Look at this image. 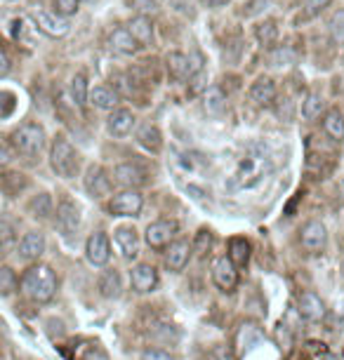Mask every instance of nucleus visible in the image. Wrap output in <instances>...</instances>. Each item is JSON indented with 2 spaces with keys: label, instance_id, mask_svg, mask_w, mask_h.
I'll use <instances>...</instances> for the list:
<instances>
[{
  "label": "nucleus",
  "instance_id": "1",
  "mask_svg": "<svg viewBox=\"0 0 344 360\" xmlns=\"http://www.w3.org/2000/svg\"><path fill=\"white\" fill-rule=\"evenodd\" d=\"M57 290H59V278L55 271H52V266L38 262L24 271L22 292L31 299V302H36V304L52 302L57 295Z\"/></svg>",
  "mask_w": 344,
  "mask_h": 360
},
{
  "label": "nucleus",
  "instance_id": "2",
  "mask_svg": "<svg viewBox=\"0 0 344 360\" xmlns=\"http://www.w3.org/2000/svg\"><path fill=\"white\" fill-rule=\"evenodd\" d=\"M269 169V162L265 155H246L234 169V176L229 181V188L234 191H243V188H253L265 179Z\"/></svg>",
  "mask_w": 344,
  "mask_h": 360
},
{
  "label": "nucleus",
  "instance_id": "3",
  "mask_svg": "<svg viewBox=\"0 0 344 360\" xmlns=\"http://www.w3.org/2000/svg\"><path fill=\"white\" fill-rule=\"evenodd\" d=\"M50 165H52V169H55V174L62 176V179H73V176L78 174V167H80L78 153L64 137H57L55 141H52Z\"/></svg>",
  "mask_w": 344,
  "mask_h": 360
},
{
  "label": "nucleus",
  "instance_id": "4",
  "mask_svg": "<svg viewBox=\"0 0 344 360\" xmlns=\"http://www.w3.org/2000/svg\"><path fill=\"white\" fill-rule=\"evenodd\" d=\"M10 141L17 153L36 155V153H40V148L45 146V130L38 123H26L12 132Z\"/></svg>",
  "mask_w": 344,
  "mask_h": 360
},
{
  "label": "nucleus",
  "instance_id": "5",
  "mask_svg": "<svg viewBox=\"0 0 344 360\" xmlns=\"http://www.w3.org/2000/svg\"><path fill=\"white\" fill-rule=\"evenodd\" d=\"M165 66H167V73H170L174 80H191L196 73L200 71V66H203V59H200L198 54L170 52L165 57Z\"/></svg>",
  "mask_w": 344,
  "mask_h": 360
},
{
  "label": "nucleus",
  "instance_id": "6",
  "mask_svg": "<svg viewBox=\"0 0 344 360\" xmlns=\"http://www.w3.org/2000/svg\"><path fill=\"white\" fill-rule=\"evenodd\" d=\"M174 236H177V221L172 219H158L144 231V240L151 250H165L170 243H174Z\"/></svg>",
  "mask_w": 344,
  "mask_h": 360
},
{
  "label": "nucleus",
  "instance_id": "7",
  "mask_svg": "<svg viewBox=\"0 0 344 360\" xmlns=\"http://www.w3.org/2000/svg\"><path fill=\"white\" fill-rule=\"evenodd\" d=\"M144 207V198L137 188H125V191L116 193L109 202V212L113 217H137Z\"/></svg>",
  "mask_w": 344,
  "mask_h": 360
},
{
  "label": "nucleus",
  "instance_id": "8",
  "mask_svg": "<svg viewBox=\"0 0 344 360\" xmlns=\"http://www.w3.org/2000/svg\"><path fill=\"white\" fill-rule=\"evenodd\" d=\"M33 19V24H36V29L38 31H43L45 36H50V38H64L66 33L71 31V26H69V19L62 17V15H52V12H45V10H36L31 15Z\"/></svg>",
  "mask_w": 344,
  "mask_h": 360
},
{
  "label": "nucleus",
  "instance_id": "9",
  "mask_svg": "<svg viewBox=\"0 0 344 360\" xmlns=\"http://www.w3.org/2000/svg\"><path fill=\"white\" fill-rule=\"evenodd\" d=\"M85 259L92 264V266L102 269L109 264L111 259V243H109V236L102 233V231H97V233H92L87 238L85 243Z\"/></svg>",
  "mask_w": 344,
  "mask_h": 360
},
{
  "label": "nucleus",
  "instance_id": "10",
  "mask_svg": "<svg viewBox=\"0 0 344 360\" xmlns=\"http://www.w3.org/2000/svg\"><path fill=\"white\" fill-rule=\"evenodd\" d=\"M80 226V207L69 198H62L57 205V229L64 238H71L78 233Z\"/></svg>",
  "mask_w": 344,
  "mask_h": 360
},
{
  "label": "nucleus",
  "instance_id": "11",
  "mask_svg": "<svg viewBox=\"0 0 344 360\" xmlns=\"http://www.w3.org/2000/svg\"><path fill=\"white\" fill-rule=\"evenodd\" d=\"M212 283L217 285L219 292H234L238 285V266L229 259V257H219L212 264Z\"/></svg>",
  "mask_w": 344,
  "mask_h": 360
},
{
  "label": "nucleus",
  "instance_id": "12",
  "mask_svg": "<svg viewBox=\"0 0 344 360\" xmlns=\"http://www.w3.org/2000/svg\"><path fill=\"white\" fill-rule=\"evenodd\" d=\"M300 240H302V248H305L307 252H312V255L321 252V250H326V245H328V229H326V224L319 221V219L307 221L305 226H302Z\"/></svg>",
  "mask_w": 344,
  "mask_h": 360
},
{
  "label": "nucleus",
  "instance_id": "13",
  "mask_svg": "<svg viewBox=\"0 0 344 360\" xmlns=\"http://www.w3.org/2000/svg\"><path fill=\"white\" fill-rule=\"evenodd\" d=\"M113 181L125 188H139L149 179H146V169L139 167L137 162H120V165H116V169H113Z\"/></svg>",
  "mask_w": 344,
  "mask_h": 360
},
{
  "label": "nucleus",
  "instance_id": "14",
  "mask_svg": "<svg viewBox=\"0 0 344 360\" xmlns=\"http://www.w3.org/2000/svg\"><path fill=\"white\" fill-rule=\"evenodd\" d=\"M113 188V179L104 172L99 165H90L85 172V191L92 195V198H104L109 195Z\"/></svg>",
  "mask_w": 344,
  "mask_h": 360
},
{
  "label": "nucleus",
  "instance_id": "15",
  "mask_svg": "<svg viewBox=\"0 0 344 360\" xmlns=\"http://www.w3.org/2000/svg\"><path fill=\"white\" fill-rule=\"evenodd\" d=\"M158 271L151 266V264H137L132 271H130V283H132V290L139 292V295H149L158 288Z\"/></svg>",
  "mask_w": 344,
  "mask_h": 360
},
{
  "label": "nucleus",
  "instance_id": "16",
  "mask_svg": "<svg viewBox=\"0 0 344 360\" xmlns=\"http://www.w3.org/2000/svg\"><path fill=\"white\" fill-rule=\"evenodd\" d=\"M298 311L309 323H321L328 314L326 304H323V299L316 295V292H302L298 299Z\"/></svg>",
  "mask_w": 344,
  "mask_h": 360
},
{
  "label": "nucleus",
  "instance_id": "17",
  "mask_svg": "<svg viewBox=\"0 0 344 360\" xmlns=\"http://www.w3.org/2000/svg\"><path fill=\"white\" fill-rule=\"evenodd\" d=\"M191 252H193V243H189V240H174V243H170V245L165 248V264H167V269L174 271V274L184 271L189 259H191Z\"/></svg>",
  "mask_w": 344,
  "mask_h": 360
},
{
  "label": "nucleus",
  "instance_id": "18",
  "mask_svg": "<svg viewBox=\"0 0 344 360\" xmlns=\"http://www.w3.org/2000/svg\"><path fill=\"white\" fill-rule=\"evenodd\" d=\"M17 252H19V257H22L24 262H38L40 257H43V252H45L43 233H38V231H29V233L19 240Z\"/></svg>",
  "mask_w": 344,
  "mask_h": 360
},
{
  "label": "nucleus",
  "instance_id": "19",
  "mask_svg": "<svg viewBox=\"0 0 344 360\" xmlns=\"http://www.w3.org/2000/svg\"><path fill=\"white\" fill-rule=\"evenodd\" d=\"M248 99L255 106H272L276 101V85L272 78H257L248 90Z\"/></svg>",
  "mask_w": 344,
  "mask_h": 360
},
{
  "label": "nucleus",
  "instance_id": "20",
  "mask_svg": "<svg viewBox=\"0 0 344 360\" xmlns=\"http://www.w3.org/2000/svg\"><path fill=\"white\" fill-rule=\"evenodd\" d=\"M132 127H134V115L127 108H113V113L106 120V130L113 137H125V134L132 132Z\"/></svg>",
  "mask_w": 344,
  "mask_h": 360
},
{
  "label": "nucleus",
  "instance_id": "21",
  "mask_svg": "<svg viewBox=\"0 0 344 360\" xmlns=\"http://www.w3.org/2000/svg\"><path fill=\"white\" fill-rule=\"evenodd\" d=\"M113 238H116V243H118V248L125 259H134V257L139 255V236L132 226L116 229L113 231Z\"/></svg>",
  "mask_w": 344,
  "mask_h": 360
},
{
  "label": "nucleus",
  "instance_id": "22",
  "mask_svg": "<svg viewBox=\"0 0 344 360\" xmlns=\"http://www.w3.org/2000/svg\"><path fill=\"white\" fill-rule=\"evenodd\" d=\"M109 45H111V50L113 52H118V54H125V57H130V54H134L139 50V40L132 36L130 29H116L111 33V38H109Z\"/></svg>",
  "mask_w": 344,
  "mask_h": 360
},
{
  "label": "nucleus",
  "instance_id": "23",
  "mask_svg": "<svg viewBox=\"0 0 344 360\" xmlns=\"http://www.w3.org/2000/svg\"><path fill=\"white\" fill-rule=\"evenodd\" d=\"M99 295L104 299H116L120 297V290H123V285H120V274L116 269H109L104 271L102 276H99Z\"/></svg>",
  "mask_w": 344,
  "mask_h": 360
},
{
  "label": "nucleus",
  "instance_id": "24",
  "mask_svg": "<svg viewBox=\"0 0 344 360\" xmlns=\"http://www.w3.org/2000/svg\"><path fill=\"white\" fill-rule=\"evenodd\" d=\"M227 257L238 269L248 266V262H250V243H248L246 238H231V240H229V252H227Z\"/></svg>",
  "mask_w": 344,
  "mask_h": 360
},
{
  "label": "nucleus",
  "instance_id": "25",
  "mask_svg": "<svg viewBox=\"0 0 344 360\" xmlns=\"http://www.w3.org/2000/svg\"><path fill=\"white\" fill-rule=\"evenodd\" d=\"M323 130L333 141H344V115L337 108H330L323 115Z\"/></svg>",
  "mask_w": 344,
  "mask_h": 360
},
{
  "label": "nucleus",
  "instance_id": "26",
  "mask_svg": "<svg viewBox=\"0 0 344 360\" xmlns=\"http://www.w3.org/2000/svg\"><path fill=\"white\" fill-rule=\"evenodd\" d=\"M137 139H139V144L146 148V151H153V153L160 151V146H163V134H160L158 127L151 125V123L139 127Z\"/></svg>",
  "mask_w": 344,
  "mask_h": 360
},
{
  "label": "nucleus",
  "instance_id": "27",
  "mask_svg": "<svg viewBox=\"0 0 344 360\" xmlns=\"http://www.w3.org/2000/svg\"><path fill=\"white\" fill-rule=\"evenodd\" d=\"M127 29H130L132 36L139 40V45H149L153 40V24L149 17H144V15L134 17L132 22L127 24Z\"/></svg>",
  "mask_w": 344,
  "mask_h": 360
},
{
  "label": "nucleus",
  "instance_id": "28",
  "mask_svg": "<svg viewBox=\"0 0 344 360\" xmlns=\"http://www.w3.org/2000/svg\"><path fill=\"white\" fill-rule=\"evenodd\" d=\"M90 101L97 108H106V111H113L118 104V92L113 90V87H106V85H99L94 87V90H90Z\"/></svg>",
  "mask_w": 344,
  "mask_h": 360
},
{
  "label": "nucleus",
  "instance_id": "29",
  "mask_svg": "<svg viewBox=\"0 0 344 360\" xmlns=\"http://www.w3.org/2000/svg\"><path fill=\"white\" fill-rule=\"evenodd\" d=\"M205 111L212 115H219L227 111V94L222 92V87H210L205 92Z\"/></svg>",
  "mask_w": 344,
  "mask_h": 360
},
{
  "label": "nucleus",
  "instance_id": "30",
  "mask_svg": "<svg viewBox=\"0 0 344 360\" xmlns=\"http://www.w3.org/2000/svg\"><path fill=\"white\" fill-rule=\"evenodd\" d=\"M323 108H326V101H323L319 92H309L307 99L302 101V115H305L307 120H316L323 113Z\"/></svg>",
  "mask_w": 344,
  "mask_h": 360
},
{
  "label": "nucleus",
  "instance_id": "31",
  "mask_svg": "<svg viewBox=\"0 0 344 360\" xmlns=\"http://www.w3.org/2000/svg\"><path fill=\"white\" fill-rule=\"evenodd\" d=\"M29 212L36 217V219H47L52 214V198L47 193H38L36 198H31L29 202Z\"/></svg>",
  "mask_w": 344,
  "mask_h": 360
},
{
  "label": "nucleus",
  "instance_id": "32",
  "mask_svg": "<svg viewBox=\"0 0 344 360\" xmlns=\"http://www.w3.org/2000/svg\"><path fill=\"white\" fill-rule=\"evenodd\" d=\"M71 99L76 101L78 106H85L87 99H90V90H87V78L85 73H78L71 80Z\"/></svg>",
  "mask_w": 344,
  "mask_h": 360
},
{
  "label": "nucleus",
  "instance_id": "33",
  "mask_svg": "<svg viewBox=\"0 0 344 360\" xmlns=\"http://www.w3.org/2000/svg\"><path fill=\"white\" fill-rule=\"evenodd\" d=\"M255 36L262 45H272L279 38V26H276L274 19H267V22H260L257 29H255Z\"/></svg>",
  "mask_w": 344,
  "mask_h": 360
},
{
  "label": "nucleus",
  "instance_id": "34",
  "mask_svg": "<svg viewBox=\"0 0 344 360\" xmlns=\"http://www.w3.org/2000/svg\"><path fill=\"white\" fill-rule=\"evenodd\" d=\"M17 288H19V278H17L15 271H12L10 266H3V269H0V295H3V297H10Z\"/></svg>",
  "mask_w": 344,
  "mask_h": 360
},
{
  "label": "nucleus",
  "instance_id": "35",
  "mask_svg": "<svg viewBox=\"0 0 344 360\" xmlns=\"http://www.w3.org/2000/svg\"><path fill=\"white\" fill-rule=\"evenodd\" d=\"M330 36H333V40L337 45H344V10H337L333 17H330Z\"/></svg>",
  "mask_w": 344,
  "mask_h": 360
},
{
  "label": "nucleus",
  "instance_id": "36",
  "mask_svg": "<svg viewBox=\"0 0 344 360\" xmlns=\"http://www.w3.org/2000/svg\"><path fill=\"white\" fill-rule=\"evenodd\" d=\"M3 184H5V191H8L10 195H15V193H19L26 186V176L17 174V172H8V174L3 176Z\"/></svg>",
  "mask_w": 344,
  "mask_h": 360
},
{
  "label": "nucleus",
  "instance_id": "37",
  "mask_svg": "<svg viewBox=\"0 0 344 360\" xmlns=\"http://www.w3.org/2000/svg\"><path fill=\"white\" fill-rule=\"evenodd\" d=\"M52 5H55V12L57 15H62V17H73L78 12V5H80V0H52Z\"/></svg>",
  "mask_w": 344,
  "mask_h": 360
},
{
  "label": "nucleus",
  "instance_id": "38",
  "mask_svg": "<svg viewBox=\"0 0 344 360\" xmlns=\"http://www.w3.org/2000/svg\"><path fill=\"white\" fill-rule=\"evenodd\" d=\"M210 245H212V233H210V231H205V229H200L198 236H196V240H193V252L196 255H205L208 250H210Z\"/></svg>",
  "mask_w": 344,
  "mask_h": 360
},
{
  "label": "nucleus",
  "instance_id": "39",
  "mask_svg": "<svg viewBox=\"0 0 344 360\" xmlns=\"http://www.w3.org/2000/svg\"><path fill=\"white\" fill-rule=\"evenodd\" d=\"M139 360H174V356L165 349H158V346H149V349L139 353Z\"/></svg>",
  "mask_w": 344,
  "mask_h": 360
},
{
  "label": "nucleus",
  "instance_id": "40",
  "mask_svg": "<svg viewBox=\"0 0 344 360\" xmlns=\"http://www.w3.org/2000/svg\"><path fill=\"white\" fill-rule=\"evenodd\" d=\"M205 360H236V356L231 353V349H229V346L217 344V346H212V349L208 351Z\"/></svg>",
  "mask_w": 344,
  "mask_h": 360
},
{
  "label": "nucleus",
  "instance_id": "41",
  "mask_svg": "<svg viewBox=\"0 0 344 360\" xmlns=\"http://www.w3.org/2000/svg\"><path fill=\"white\" fill-rule=\"evenodd\" d=\"M330 3H333V0H307V17L319 15V12L326 10Z\"/></svg>",
  "mask_w": 344,
  "mask_h": 360
},
{
  "label": "nucleus",
  "instance_id": "42",
  "mask_svg": "<svg viewBox=\"0 0 344 360\" xmlns=\"http://www.w3.org/2000/svg\"><path fill=\"white\" fill-rule=\"evenodd\" d=\"M290 59H293L290 50H276V52L269 54V62H272V66H283V64H288Z\"/></svg>",
  "mask_w": 344,
  "mask_h": 360
},
{
  "label": "nucleus",
  "instance_id": "43",
  "mask_svg": "<svg viewBox=\"0 0 344 360\" xmlns=\"http://www.w3.org/2000/svg\"><path fill=\"white\" fill-rule=\"evenodd\" d=\"M83 360H111V358L106 356L104 349H99V346H92V349H87L83 353Z\"/></svg>",
  "mask_w": 344,
  "mask_h": 360
},
{
  "label": "nucleus",
  "instance_id": "44",
  "mask_svg": "<svg viewBox=\"0 0 344 360\" xmlns=\"http://www.w3.org/2000/svg\"><path fill=\"white\" fill-rule=\"evenodd\" d=\"M0 236H3V248L8 250L10 243L15 240V236H12V224L10 221H3L0 224Z\"/></svg>",
  "mask_w": 344,
  "mask_h": 360
},
{
  "label": "nucleus",
  "instance_id": "45",
  "mask_svg": "<svg viewBox=\"0 0 344 360\" xmlns=\"http://www.w3.org/2000/svg\"><path fill=\"white\" fill-rule=\"evenodd\" d=\"M10 69H12V64H10V54H8V50H5V47H3V50H0V76H8V73H10Z\"/></svg>",
  "mask_w": 344,
  "mask_h": 360
},
{
  "label": "nucleus",
  "instance_id": "46",
  "mask_svg": "<svg viewBox=\"0 0 344 360\" xmlns=\"http://www.w3.org/2000/svg\"><path fill=\"white\" fill-rule=\"evenodd\" d=\"M3 99H5V108H3V113H0V115H3V118H8V115L12 113V99H15V97H12L10 92H3Z\"/></svg>",
  "mask_w": 344,
  "mask_h": 360
},
{
  "label": "nucleus",
  "instance_id": "47",
  "mask_svg": "<svg viewBox=\"0 0 344 360\" xmlns=\"http://www.w3.org/2000/svg\"><path fill=\"white\" fill-rule=\"evenodd\" d=\"M210 8H222V5H227V3H231V0H205Z\"/></svg>",
  "mask_w": 344,
  "mask_h": 360
}]
</instances>
